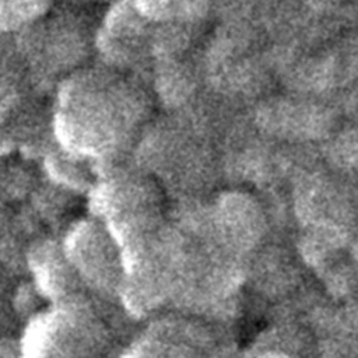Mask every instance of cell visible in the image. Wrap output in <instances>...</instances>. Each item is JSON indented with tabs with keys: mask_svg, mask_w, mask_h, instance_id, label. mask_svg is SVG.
Segmentation results:
<instances>
[{
	"mask_svg": "<svg viewBox=\"0 0 358 358\" xmlns=\"http://www.w3.org/2000/svg\"><path fill=\"white\" fill-rule=\"evenodd\" d=\"M145 20L193 21L210 6L208 0H126Z\"/></svg>",
	"mask_w": 358,
	"mask_h": 358,
	"instance_id": "1",
	"label": "cell"
},
{
	"mask_svg": "<svg viewBox=\"0 0 358 358\" xmlns=\"http://www.w3.org/2000/svg\"><path fill=\"white\" fill-rule=\"evenodd\" d=\"M48 6L49 0H0V28H18L42 15Z\"/></svg>",
	"mask_w": 358,
	"mask_h": 358,
	"instance_id": "2",
	"label": "cell"
}]
</instances>
